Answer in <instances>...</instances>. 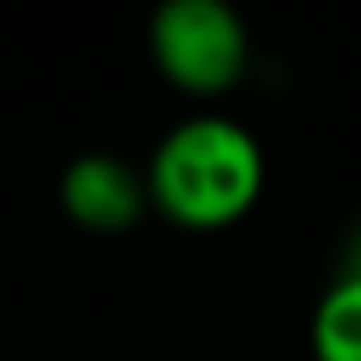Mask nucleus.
<instances>
[{
    "label": "nucleus",
    "instance_id": "1",
    "mask_svg": "<svg viewBox=\"0 0 361 361\" xmlns=\"http://www.w3.org/2000/svg\"><path fill=\"white\" fill-rule=\"evenodd\" d=\"M265 188L261 142L224 115L183 119L160 137L147 169V202L169 224L215 233L238 224Z\"/></svg>",
    "mask_w": 361,
    "mask_h": 361
},
{
    "label": "nucleus",
    "instance_id": "2",
    "mask_svg": "<svg viewBox=\"0 0 361 361\" xmlns=\"http://www.w3.org/2000/svg\"><path fill=\"white\" fill-rule=\"evenodd\" d=\"M147 46L160 78L188 97H224L243 82L252 42L224 0H165L151 14Z\"/></svg>",
    "mask_w": 361,
    "mask_h": 361
},
{
    "label": "nucleus",
    "instance_id": "3",
    "mask_svg": "<svg viewBox=\"0 0 361 361\" xmlns=\"http://www.w3.org/2000/svg\"><path fill=\"white\" fill-rule=\"evenodd\" d=\"M60 206L87 233H123L147 211V178L115 156H78L60 174Z\"/></svg>",
    "mask_w": 361,
    "mask_h": 361
},
{
    "label": "nucleus",
    "instance_id": "4",
    "mask_svg": "<svg viewBox=\"0 0 361 361\" xmlns=\"http://www.w3.org/2000/svg\"><path fill=\"white\" fill-rule=\"evenodd\" d=\"M316 361H361V274L348 270L311 316Z\"/></svg>",
    "mask_w": 361,
    "mask_h": 361
},
{
    "label": "nucleus",
    "instance_id": "5",
    "mask_svg": "<svg viewBox=\"0 0 361 361\" xmlns=\"http://www.w3.org/2000/svg\"><path fill=\"white\" fill-rule=\"evenodd\" d=\"M353 274H361V233H357V247H353V265H348Z\"/></svg>",
    "mask_w": 361,
    "mask_h": 361
}]
</instances>
